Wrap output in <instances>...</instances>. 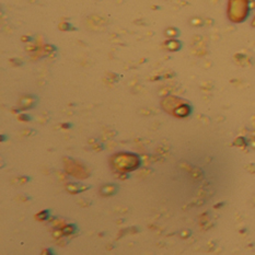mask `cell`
Instances as JSON below:
<instances>
[{"label":"cell","instance_id":"cell-1","mask_svg":"<svg viewBox=\"0 0 255 255\" xmlns=\"http://www.w3.org/2000/svg\"><path fill=\"white\" fill-rule=\"evenodd\" d=\"M251 0H228V16L234 22H242L250 12Z\"/></svg>","mask_w":255,"mask_h":255},{"label":"cell","instance_id":"cell-2","mask_svg":"<svg viewBox=\"0 0 255 255\" xmlns=\"http://www.w3.org/2000/svg\"><path fill=\"white\" fill-rule=\"evenodd\" d=\"M35 101H36V100H35L34 97H32V96H26V97H24V98L22 99L21 101H20L21 109L26 110V109L33 108V107H34V104H35Z\"/></svg>","mask_w":255,"mask_h":255},{"label":"cell","instance_id":"cell-3","mask_svg":"<svg viewBox=\"0 0 255 255\" xmlns=\"http://www.w3.org/2000/svg\"><path fill=\"white\" fill-rule=\"evenodd\" d=\"M118 190V187L115 185H104L103 187H101V194L104 196H109V195H112Z\"/></svg>","mask_w":255,"mask_h":255},{"label":"cell","instance_id":"cell-4","mask_svg":"<svg viewBox=\"0 0 255 255\" xmlns=\"http://www.w3.org/2000/svg\"><path fill=\"white\" fill-rule=\"evenodd\" d=\"M180 47H181L180 42L174 41V40H170V41H168L167 43H165V48L169 49V51H171V52L172 51H173V52L179 51Z\"/></svg>","mask_w":255,"mask_h":255},{"label":"cell","instance_id":"cell-5","mask_svg":"<svg viewBox=\"0 0 255 255\" xmlns=\"http://www.w3.org/2000/svg\"><path fill=\"white\" fill-rule=\"evenodd\" d=\"M174 113L177 116H185L190 113V109H188V107H186V105H180L179 108H176Z\"/></svg>","mask_w":255,"mask_h":255},{"label":"cell","instance_id":"cell-6","mask_svg":"<svg viewBox=\"0 0 255 255\" xmlns=\"http://www.w3.org/2000/svg\"><path fill=\"white\" fill-rule=\"evenodd\" d=\"M177 34H179V32H177V30L174 29V27H169V29L165 30V35L169 37L177 36Z\"/></svg>","mask_w":255,"mask_h":255},{"label":"cell","instance_id":"cell-7","mask_svg":"<svg viewBox=\"0 0 255 255\" xmlns=\"http://www.w3.org/2000/svg\"><path fill=\"white\" fill-rule=\"evenodd\" d=\"M74 231H75V227L74 226H67V227H65V228L63 229V234L65 236H67V235L73 234Z\"/></svg>","mask_w":255,"mask_h":255},{"label":"cell","instance_id":"cell-8","mask_svg":"<svg viewBox=\"0 0 255 255\" xmlns=\"http://www.w3.org/2000/svg\"><path fill=\"white\" fill-rule=\"evenodd\" d=\"M67 190H68L69 192L73 193V194H76L77 192L79 191V190H78V186H77L76 184H69V185L67 186Z\"/></svg>","mask_w":255,"mask_h":255},{"label":"cell","instance_id":"cell-9","mask_svg":"<svg viewBox=\"0 0 255 255\" xmlns=\"http://www.w3.org/2000/svg\"><path fill=\"white\" fill-rule=\"evenodd\" d=\"M47 215H48V213L47 212H44L43 214L41 213V214H38L37 216H36V218H43V220L44 219H46L47 218Z\"/></svg>","mask_w":255,"mask_h":255}]
</instances>
